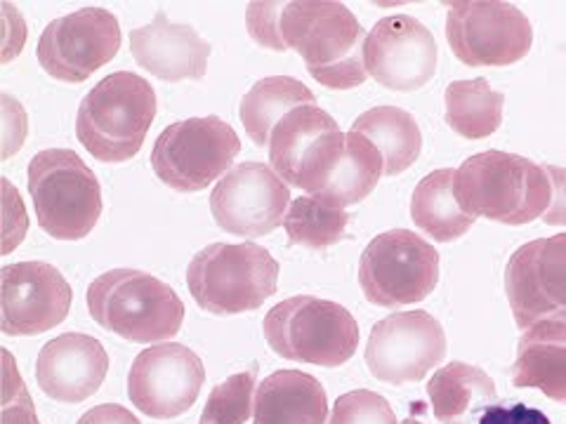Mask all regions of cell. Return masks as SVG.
<instances>
[{"mask_svg":"<svg viewBox=\"0 0 566 424\" xmlns=\"http://www.w3.org/2000/svg\"><path fill=\"white\" fill-rule=\"evenodd\" d=\"M251 39L274 52L295 50L316 83L328 91H354L366 83V31L357 17L333 0L251 3L245 12Z\"/></svg>","mask_w":566,"mask_h":424,"instance_id":"obj_1","label":"cell"},{"mask_svg":"<svg viewBox=\"0 0 566 424\" xmlns=\"http://www.w3.org/2000/svg\"><path fill=\"white\" fill-rule=\"evenodd\" d=\"M453 193L465 215L520 226L545 215L553 187L545 168L528 158L482 151L455 170Z\"/></svg>","mask_w":566,"mask_h":424,"instance_id":"obj_2","label":"cell"},{"mask_svg":"<svg viewBox=\"0 0 566 424\" xmlns=\"http://www.w3.org/2000/svg\"><path fill=\"white\" fill-rule=\"evenodd\" d=\"M87 309L102 330L137 344L172 340L185 321L180 295L139 269H112L97 276L87 286Z\"/></svg>","mask_w":566,"mask_h":424,"instance_id":"obj_3","label":"cell"},{"mask_svg":"<svg viewBox=\"0 0 566 424\" xmlns=\"http://www.w3.org/2000/svg\"><path fill=\"white\" fill-rule=\"evenodd\" d=\"M156 118V93L130 71L102 78L78 106L76 135L102 163H126L145 145Z\"/></svg>","mask_w":566,"mask_h":424,"instance_id":"obj_4","label":"cell"},{"mask_svg":"<svg viewBox=\"0 0 566 424\" xmlns=\"http://www.w3.org/2000/svg\"><path fill=\"white\" fill-rule=\"evenodd\" d=\"M187 286L208 314L255 311L276 293L279 262L255 243H212L191 257Z\"/></svg>","mask_w":566,"mask_h":424,"instance_id":"obj_5","label":"cell"},{"mask_svg":"<svg viewBox=\"0 0 566 424\" xmlns=\"http://www.w3.org/2000/svg\"><path fill=\"white\" fill-rule=\"evenodd\" d=\"M264 340L276 357L322 368L347 363L359 349V326L338 303L314 295L289 297L264 316Z\"/></svg>","mask_w":566,"mask_h":424,"instance_id":"obj_6","label":"cell"},{"mask_svg":"<svg viewBox=\"0 0 566 424\" xmlns=\"http://www.w3.org/2000/svg\"><path fill=\"white\" fill-rule=\"evenodd\" d=\"M29 193L43 232L57 241H81L102 215L95 172L71 149L39 151L29 163Z\"/></svg>","mask_w":566,"mask_h":424,"instance_id":"obj_7","label":"cell"},{"mask_svg":"<svg viewBox=\"0 0 566 424\" xmlns=\"http://www.w3.org/2000/svg\"><path fill=\"white\" fill-rule=\"evenodd\" d=\"M239 151V135L229 123L218 116L189 118L172 123L158 135L151 168L166 187L193 193L222 180Z\"/></svg>","mask_w":566,"mask_h":424,"instance_id":"obj_8","label":"cell"},{"mask_svg":"<svg viewBox=\"0 0 566 424\" xmlns=\"http://www.w3.org/2000/svg\"><path fill=\"white\" fill-rule=\"evenodd\" d=\"M439 283V253L409 229H392L366 245L359 286L370 305L399 309L422 303Z\"/></svg>","mask_w":566,"mask_h":424,"instance_id":"obj_9","label":"cell"},{"mask_svg":"<svg viewBox=\"0 0 566 424\" xmlns=\"http://www.w3.org/2000/svg\"><path fill=\"white\" fill-rule=\"evenodd\" d=\"M347 151V135L316 104L297 106L270 137V163L283 182L316 197Z\"/></svg>","mask_w":566,"mask_h":424,"instance_id":"obj_10","label":"cell"},{"mask_svg":"<svg viewBox=\"0 0 566 424\" xmlns=\"http://www.w3.org/2000/svg\"><path fill=\"white\" fill-rule=\"evenodd\" d=\"M447 8V41L463 64L510 66L528 55L534 29L517 6L458 0Z\"/></svg>","mask_w":566,"mask_h":424,"instance_id":"obj_11","label":"cell"},{"mask_svg":"<svg viewBox=\"0 0 566 424\" xmlns=\"http://www.w3.org/2000/svg\"><path fill=\"white\" fill-rule=\"evenodd\" d=\"M120 47L116 14L104 8H83L52 20L35 47L45 74L62 83H83L109 64Z\"/></svg>","mask_w":566,"mask_h":424,"instance_id":"obj_12","label":"cell"},{"mask_svg":"<svg viewBox=\"0 0 566 424\" xmlns=\"http://www.w3.org/2000/svg\"><path fill=\"white\" fill-rule=\"evenodd\" d=\"M447 357V332L428 311H399L370 330L366 365L380 382L403 386L420 382Z\"/></svg>","mask_w":566,"mask_h":424,"instance_id":"obj_13","label":"cell"},{"mask_svg":"<svg viewBox=\"0 0 566 424\" xmlns=\"http://www.w3.org/2000/svg\"><path fill=\"white\" fill-rule=\"evenodd\" d=\"M291 189L264 163H241L229 170L210 193V212L227 234L260 239L286 220Z\"/></svg>","mask_w":566,"mask_h":424,"instance_id":"obj_14","label":"cell"},{"mask_svg":"<svg viewBox=\"0 0 566 424\" xmlns=\"http://www.w3.org/2000/svg\"><path fill=\"white\" fill-rule=\"evenodd\" d=\"M505 290L522 330L541 321L566 324V234L517 247L505 269Z\"/></svg>","mask_w":566,"mask_h":424,"instance_id":"obj_15","label":"cell"},{"mask_svg":"<svg viewBox=\"0 0 566 424\" xmlns=\"http://www.w3.org/2000/svg\"><path fill=\"white\" fill-rule=\"evenodd\" d=\"M206 382V368L197 351L164 342L149 347L133 361L128 396L139 413L154 420L180 417L197 403Z\"/></svg>","mask_w":566,"mask_h":424,"instance_id":"obj_16","label":"cell"},{"mask_svg":"<svg viewBox=\"0 0 566 424\" xmlns=\"http://www.w3.org/2000/svg\"><path fill=\"white\" fill-rule=\"evenodd\" d=\"M439 47L432 31L411 14H392L368 31L364 66L392 93H416L437 74Z\"/></svg>","mask_w":566,"mask_h":424,"instance_id":"obj_17","label":"cell"},{"mask_svg":"<svg viewBox=\"0 0 566 424\" xmlns=\"http://www.w3.org/2000/svg\"><path fill=\"white\" fill-rule=\"evenodd\" d=\"M71 286L48 262H17L0 272V311L8 338H33L57 328L71 309Z\"/></svg>","mask_w":566,"mask_h":424,"instance_id":"obj_18","label":"cell"},{"mask_svg":"<svg viewBox=\"0 0 566 424\" xmlns=\"http://www.w3.org/2000/svg\"><path fill=\"white\" fill-rule=\"evenodd\" d=\"M109 373V353L91 335L64 332L43 344L35 359L41 392L57 403H83L99 392Z\"/></svg>","mask_w":566,"mask_h":424,"instance_id":"obj_19","label":"cell"},{"mask_svg":"<svg viewBox=\"0 0 566 424\" xmlns=\"http://www.w3.org/2000/svg\"><path fill=\"white\" fill-rule=\"evenodd\" d=\"M130 52L147 74L168 81H201L208 68L210 45L189 24L170 22L158 10L154 22L130 33Z\"/></svg>","mask_w":566,"mask_h":424,"instance_id":"obj_20","label":"cell"},{"mask_svg":"<svg viewBox=\"0 0 566 424\" xmlns=\"http://www.w3.org/2000/svg\"><path fill=\"white\" fill-rule=\"evenodd\" d=\"M253 424H328L326 389L303 370H276L258 384Z\"/></svg>","mask_w":566,"mask_h":424,"instance_id":"obj_21","label":"cell"},{"mask_svg":"<svg viewBox=\"0 0 566 424\" xmlns=\"http://www.w3.org/2000/svg\"><path fill=\"white\" fill-rule=\"evenodd\" d=\"M512 384L538 389L547 399L566 403V324L541 321L524 330L512 365Z\"/></svg>","mask_w":566,"mask_h":424,"instance_id":"obj_22","label":"cell"},{"mask_svg":"<svg viewBox=\"0 0 566 424\" xmlns=\"http://www.w3.org/2000/svg\"><path fill=\"white\" fill-rule=\"evenodd\" d=\"M352 132L366 137L378 149L385 177L409 170L422 151V132L416 118L399 106H374L352 123Z\"/></svg>","mask_w":566,"mask_h":424,"instance_id":"obj_23","label":"cell"},{"mask_svg":"<svg viewBox=\"0 0 566 424\" xmlns=\"http://www.w3.org/2000/svg\"><path fill=\"white\" fill-rule=\"evenodd\" d=\"M316 104L314 93L305 83L291 76H270L258 81L241 99V123L245 135L255 141V147H270L272 130L279 120L297 106Z\"/></svg>","mask_w":566,"mask_h":424,"instance_id":"obj_24","label":"cell"},{"mask_svg":"<svg viewBox=\"0 0 566 424\" xmlns=\"http://www.w3.org/2000/svg\"><path fill=\"white\" fill-rule=\"evenodd\" d=\"M428 396L441 424H463L470 413L495 401V384L482 368L453 361L437 370L428 384Z\"/></svg>","mask_w":566,"mask_h":424,"instance_id":"obj_25","label":"cell"},{"mask_svg":"<svg viewBox=\"0 0 566 424\" xmlns=\"http://www.w3.org/2000/svg\"><path fill=\"white\" fill-rule=\"evenodd\" d=\"M455 170L441 168L422 177L411 199V220L420 232L439 243H451L468 234L474 218L465 215L453 193Z\"/></svg>","mask_w":566,"mask_h":424,"instance_id":"obj_26","label":"cell"},{"mask_svg":"<svg viewBox=\"0 0 566 424\" xmlns=\"http://www.w3.org/2000/svg\"><path fill=\"white\" fill-rule=\"evenodd\" d=\"M385 174V163L378 149L357 132H347V151L335 168L326 187L316 193L318 203L335 210H345L368 199Z\"/></svg>","mask_w":566,"mask_h":424,"instance_id":"obj_27","label":"cell"},{"mask_svg":"<svg viewBox=\"0 0 566 424\" xmlns=\"http://www.w3.org/2000/svg\"><path fill=\"white\" fill-rule=\"evenodd\" d=\"M447 123L465 139H486L499 132L503 123L505 95L493 91L486 78L453 81L447 93Z\"/></svg>","mask_w":566,"mask_h":424,"instance_id":"obj_28","label":"cell"},{"mask_svg":"<svg viewBox=\"0 0 566 424\" xmlns=\"http://www.w3.org/2000/svg\"><path fill=\"white\" fill-rule=\"evenodd\" d=\"M283 226H286L289 241L293 245L310 247V251H326V247L345 239L349 215L345 210L328 208L312 197H300L291 201Z\"/></svg>","mask_w":566,"mask_h":424,"instance_id":"obj_29","label":"cell"},{"mask_svg":"<svg viewBox=\"0 0 566 424\" xmlns=\"http://www.w3.org/2000/svg\"><path fill=\"white\" fill-rule=\"evenodd\" d=\"M255 392L258 363L212 389L201 413V424H245L255 411Z\"/></svg>","mask_w":566,"mask_h":424,"instance_id":"obj_30","label":"cell"},{"mask_svg":"<svg viewBox=\"0 0 566 424\" xmlns=\"http://www.w3.org/2000/svg\"><path fill=\"white\" fill-rule=\"evenodd\" d=\"M328 424H399L392 405L370 389L347 392L335 401Z\"/></svg>","mask_w":566,"mask_h":424,"instance_id":"obj_31","label":"cell"},{"mask_svg":"<svg viewBox=\"0 0 566 424\" xmlns=\"http://www.w3.org/2000/svg\"><path fill=\"white\" fill-rule=\"evenodd\" d=\"M6 386H3V424H41L35 417L33 401L27 392V384L17 373L12 353L6 349Z\"/></svg>","mask_w":566,"mask_h":424,"instance_id":"obj_32","label":"cell"},{"mask_svg":"<svg viewBox=\"0 0 566 424\" xmlns=\"http://www.w3.org/2000/svg\"><path fill=\"white\" fill-rule=\"evenodd\" d=\"M0 104H3V158L8 161L14 151L22 149L29 126L20 102L10 95H0Z\"/></svg>","mask_w":566,"mask_h":424,"instance_id":"obj_33","label":"cell"},{"mask_svg":"<svg viewBox=\"0 0 566 424\" xmlns=\"http://www.w3.org/2000/svg\"><path fill=\"white\" fill-rule=\"evenodd\" d=\"M3 189H6V245L3 253H12L14 245H20L24 241L27 234V210L22 199L17 197V191L12 189V184L8 180H3Z\"/></svg>","mask_w":566,"mask_h":424,"instance_id":"obj_34","label":"cell"},{"mask_svg":"<svg viewBox=\"0 0 566 424\" xmlns=\"http://www.w3.org/2000/svg\"><path fill=\"white\" fill-rule=\"evenodd\" d=\"M480 424H553L545 413L528 409L524 403H515L505 409V405H491L484 411Z\"/></svg>","mask_w":566,"mask_h":424,"instance_id":"obj_35","label":"cell"},{"mask_svg":"<svg viewBox=\"0 0 566 424\" xmlns=\"http://www.w3.org/2000/svg\"><path fill=\"white\" fill-rule=\"evenodd\" d=\"M543 168L547 177H551L553 199L541 220L551 226H566V168H557V166H543Z\"/></svg>","mask_w":566,"mask_h":424,"instance_id":"obj_36","label":"cell"},{"mask_svg":"<svg viewBox=\"0 0 566 424\" xmlns=\"http://www.w3.org/2000/svg\"><path fill=\"white\" fill-rule=\"evenodd\" d=\"M76 424H139V420L118 403H102L87 411Z\"/></svg>","mask_w":566,"mask_h":424,"instance_id":"obj_37","label":"cell"},{"mask_svg":"<svg viewBox=\"0 0 566 424\" xmlns=\"http://www.w3.org/2000/svg\"><path fill=\"white\" fill-rule=\"evenodd\" d=\"M401 424H424V422H422V420H418V417H413V415H411V417H409V420H403V422H401Z\"/></svg>","mask_w":566,"mask_h":424,"instance_id":"obj_38","label":"cell"}]
</instances>
